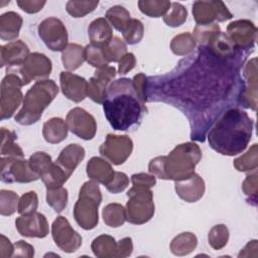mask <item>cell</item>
<instances>
[{
    "mask_svg": "<svg viewBox=\"0 0 258 258\" xmlns=\"http://www.w3.org/2000/svg\"><path fill=\"white\" fill-rule=\"evenodd\" d=\"M119 242V250H120V258L128 257L131 255L133 251V243L130 237H125L121 239Z\"/></svg>",
    "mask_w": 258,
    "mask_h": 258,
    "instance_id": "680465c9",
    "label": "cell"
},
{
    "mask_svg": "<svg viewBox=\"0 0 258 258\" xmlns=\"http://www.w3.org/2000/svg\"><path fill=\"white\" fill-rule=\"evenodd\" d=\"M202 158V150L194 142L175 146L167 156H157L148 165V170L160 179L174 181L188 178L195 173L196 165Z\"/></svg>",
    "mask_w": 258,
    "mask_h": 258,
    "instance_id": "277c9868",
    "label": "cell"
},
{
    "mask_svg": "<svg viewBox=\"0 0 258 258\" xmlns=\"http://www.w3.org/2000/svg\"><path fill=\"white\" fill-rule=\"evenodd\" d=\"M34 256V248L23 240H20L14 244V252L12 257H28Z\"/></svg>",
    "mask_w": 258,
    "mask_h": 258,
    "instance_id": "db71d44e",
    "label": "cell"
},
{
    "mask_svg": "<svg viewBox=\"0 0 258 258\" xmlns=\"http://www.w3.org/2000/svg\"><path fill=\"white\" fill-rule=\"evenodd\" d=\"M51 60L43 53H30L25 62L19 68L7 70V73H15L21 79L22 85L26 86L31 81L47 80L51 73Z\"/></svg>",
    "mask_w": 258,
    "mask_h": 258,
    "instance_id": "9c48e42d",
    "label": "cell"
},
{
    "mask_svg": "<svg viewBox=\"0 0 258 258\" xmlns=\"http://www.w3.org/2000/svg\"><path fill=\"white\" fill-rule=\"evenodd\" d=\"M59 82L62 94L69 100L80 103L88 97V82L84 78L70 72H61Z\"/></svg>",
    "mask_w": 258,
    "mask_h": 258,
    "instance_id": "ffe728a7",
    "label": "cell"
},
{
    "mask_svg": "<svg viewBox=\"0 0 258 258\" xmlns=\"http://www.w3.org/2000/svg\"><path fill=\"white\" fill-rule=\"evenodd\" d=\"M66 122L69 130L84 140H91L97 132L95 118L80 107H76L68 113Z\"/></svg>",
    "mask_w": 258,
    "mask_h": 258,
    "instance_id": "2e32d148",
    "label": "cell"
},
{
    "mask_svg": "<svg viewBox=\"0 0 258 258\" xmlns=\"http://www.w3.org/2000/svg\"><path fill=\"white\" fill-rule=\"evenodd\" d=\"M85 59L97 69L106 68L109 64L103 55L102 47L93 43H90L85 47Z\"/></svg>",
    "mask_w": 258,
    "mask_h": 258,
    "instance_id": "7dc6e473",
    "label": "cell"
},
{
    "mask_svg": "<svg viewBox=\"0 0 258 258\" xmlns=\"http://www.w3.org/2000/svg\"><path fill=\"white\" fill-rule=\"evenodd\" d=\"M118 62V73L120 75H125L135 67L136 58L132 52H127Z\"/></svg>",
    "mask_w": 258,
    "mask_h": 258,
    "instance_id": "9f6ffc18",
    "label": "cell"
},
{
    "mask_svg": "<svg viewBox=\"0 0 258 258\" xmlns=\"http://www.w3.org/2000/svg\"><path fill=\"white\" fill-rule=\"evenodd\" d=\"M101 202L102 194L97 181H86L80 189L79 199L74 208V218L81 228L92 230L98 225V208Z\"/></svg>",
    "mask_w": 258,
    "mask_h": 258,
    "instance_id": "8992f818",
    "label": "cell"
},
{
    "mask_svg": "<svg viewBox=\"0 0 258 258\" xmlns=\"http://www.w3.org/2000/svg\"><path fill=\"white\" fill-rule=\"evenodd\" d=\"M174 188L181 200L195 203L205 194V181L199 174L194 173L188 178L175 181Z\"/></svg>",
    "mask_w": 258,
    "mask_h": 258,
    "instance_id": "7402d4cb",
    "label": "cell"
},
{
    "mask_svg": "<svg viewBox=\"0 0 258 258\" xmlns=\"http://www.w3.org/2000/svg\"><path fill=\"white\" fill-rule=\"evenodd\" d=\"M138 98L145 104L147 102V77L144 74H137L132 80Z\"/></svg>",
    "mask_w": 258,
    "mask_h": 258,
    "instance_id": "816d5d0a",
    "label": "cell"
},
{
    "mask_svg": "<svg viewBox=\"0 0 258 258\" xmlns=\"http://www.w3.org/2000/svg\"><path fill=\"white\" fill-rule=\"evenodd\" d=\"M196 47V40L192 34L188 32L180 33L174 36L170 43V48L173 53L177 55H185L194 51Z\"/></svg>",
    "mask_w": 258,
    "mask_h": 258,
    "instance_id": "f35d334b",
    "label": "cell"
},
{
    "mask_svg": "<svg viewBox=\"0 0 258 258\" xmlns=\"http://www.w3.org/2000/svg\"><path fill=\"white\" fill-rule=\"evenodd\" d=\"M258 175L257 170H253L252 173L248 174L243 181L242 189L248 199V202L253 206L257 205V192H258Z\"/></svg>",
    "mask_w": 258,
    "mask_h": 258,
    "instance_id": "c3c4849f",
    "label": "cell"
},
{
    "mask_svg": "<svg viewBox=\"0 0 258 258\" xmlns=\"http://www.w3.org/2000/svg\"><path fill=\"white\" fill-rule=\"evenodd\" d=\"M38 35L52 51H62L68 45V31L62 21L56 17H48L38 25Z\"/></svg>",
    "mask_w": 258,
    "mask_h": 258,
    "instance_id": "8fae6325",
    "label": "cell"
},
{
    "mask_svg": "<svg viewBox=\"0 0 258 258\" xmlns=\"http://www.w3.org/2000/svg\"><path fill=\"white\" fill-rule=\"evenodd\" d=\"M99 4V1H68L66 5L67 12L72 15V17L79 18L84 17L87 14L94 11Z\"/></svg>",
    "mask_w": 258,
    "mask_h": 258,
    "instance_id": "b9f144b4",
    "label": "cell"
},
{
    "mask_svg": "<svg viewBox=\"0 0 258 258\" xmlns=\"http://www.w3.org/2000/svg\"><path fill=\"white\" fill-rule=\"evenodd\" d=\"M91 249L95 256L100 258H120L119 242H116L113 237L106 234L94 239L91 245Z\"/></svg>",
    "mask_w": 258,
    "mask_h": 258,
    "instance_id": "83f0119b",
    "label": "cell"
},
{
    "mask_svg": "<svg viewBox=\"0 0 258 258\" xmlns=\"http://www.w3.org/2000/svg\"><path fill=\"white\" fill-rule=\"evenodd\" d=\"M46 203L56 213L62 212L68 205V190L63 186L46 189Z\"/></svg>",
    "mask_w": 258,
    "mask_h": 258,
    "instance_id": "ab89813d",
    "label": "cell"
},
{
    "mask_svg": "<svg viewBox=\"0 0 258 258\" xmlns=\"http://www.w3.org/2000/svg\"><path fill=\"white\" fill-rule=\"evenodd\" d=\"M14 252V245L4 235H0V257H12Z\"/></svg>",
    "mask_w": 258,
    "mask_h": 258,
    "instance_id": "6f0895ef",
    "label": "cell"
},
{
    "mask_svg": "<svg viewBox=\"0 0 258 258\" xmlns=\"http://www.w3.org/2000/svg\"><path fill=\"white\" fill-rule=\"evenodd\" d=\"M40 178L47 189L62 186V184L70 178V176L55 162H52L49 169L43 173Z\"/></svg>",
    "mask_w": 258,
    "mask_h": 258,
    "instance_id": "8d00e7d4",
    "label": "cell"
},
{
    "mask_svg": "<svg viewBox=\"0 0 258 258\" xmlns=\"http://www.w3.org/2000/svg\"><path fill=\"white\" fill-rule=\"evenodd\" d=\"M229 240V230L223 225L214 226L209 232V244L215 250H220L225 247Z\"/></svg>",
    "mask_w": 258,
    "mask_h": 258,
    "instance_id": "ee69618b",
    "label": "cell"
},
{
    "mask_svg": "<svg viewBox=\"0 0 258 258\" xmlns=\"http://www.w3.org/2000/svg\"><path fill=\"white\" fill-rule=\"evenodd\" d=\"M192 15L198 25L222 22L233 17L222 1H196L192 4Z\"/></svg>",
    "mask_w": 258,
    "mask_h": 258,
    "instance_id": "5bb4252c",
    "label": "cell"
},
{
    "mask_svg": "<svg viewBox=\"0 0 258 258\" xmlns=\"http://www.w3.org/2000/svg\"><path fill=\"white\" fill-rule=\"evenodd\" d=\"M132 184L135 186H143V187H152L156 183V177L153 174H148L144 172L135 173L131 176Z\"/></svg>",
    "mask_w": 258,
    "mask_h": 258,
    "instance_id": "f5cc1de1",
    "label": "cell"
},
{
    "mask_svg": "<svg viewBox=\"0 0 258 258\" xmlns=\"http://www.w3.org/2000/svg\"><path fill=\"white\" fill-rule=\"evenodd\" d=\"M1 156H10V157H18L24 158V153L20 146L15 143V139L17 135L15 132L10 131L4 127L1 128Z\"/></svg>",
    "mask_w": 258,
    "mask_h": 258,
    "instance_id": "4dcf8cb0",
    "label": "cell"
},
{
    "mask_svg": "<svg viewBox=\"0 0 258 258\" xmlns=\"http://www.w3.org/2000/svg\"><path fill=\"white\" fill-rule=\"evenodd\" d=\"M22 82L15 73H7L1 82V100H0V118L9 119L13 116L16 109L22 102L21 92Z\"/></svg>",
    "mask_w": 258,
    "mask_h": 258,
    "instance_id": "ba28073f",
    "label": "cell"
},
{
    "mask_svg": "<svg viewBox=\"0 0 258 258\" xmlns=\"http://www.w3.org/2000/svg\"><path fill=\"white\" fill-rule=\"evenodd\" d=\"M116 76L114 67H106L97 69L94 76L88 82V97L98 104H103L107 97L110 84Z\"/></svg>",
    "mask_w": 258,
    "mask_h": 258,
    "instance_id": "e0dca14e",
    "label": "cell"
},
{
    "mask_svg": "<svg viewBox=\"0 0 258 258\" xmlns=\"http://www.w3.org/2000/svg\"><path fill=\"white\" fill-rule=\"evenodd\" d=\"M88 33L91 43L98 46L106 45L113 38L112 27L104 17L92 21L88 28Z\"/></svg>",
    "mask_w": 258,
    "mask_h": 258,
    "instance_id": "d4e9b609",
    "label": "cell"
},
{
    "mask_svg": "<svg viewBox=\"0 0 258 258\" xmlns=\"http://www.w3.org/2000/svg\"><path fill=\"white\" fill-rule=\"evenodd\" d=\"M102 217L107 226L112 228L120 227L126 221L125 208L117 203L109 204L103 209Z\"/></svg>",
    "mask_w": 258,
    "mask_h": 258,
    "instance_id": "1f68e13d",
    "label": "cell"
},
{
    "mask_svg": "<svg viewBox=\"0 0 258 258\" xmlns=\"http://www.w3.org/2000/svg\"><path fill=\"white\" fill-rule=\"evenodd\" d=\"M61 60L63 67L68 71H75L79 69L85 59V47L77 43H69L62 50Z\"/></svg>",
    "mask_w": 258,
    "mask_h": 258,
    "instance_id": "f1b7e54d",
    "label": "cell"
},
{
    "mask_svg": "<svg viewBox=\"0 0 258 258\" xmlns=\"http://www.w3.org/2000/svg\"><path fill=\"white\" fill-rule=\"evenodd\" d=\"M38 207V198L35 191L25 192L18 202L17 212L20 215H27L36 212Z\"/></svg>",
    "mask_w": 258,
    "mask_h": 258,
    "instance_id": "681fc988",
    "label": "cell"
},
{
    "mask_svg": "<svg viewBox=\"0 0 258 258\" xmlns=\"http://www.w3.org/2000/svg\"><path fill=\"white\" fill-rule=\"evenodd\" d=\"M58 93V88L52 80L35 82L27 91L22 102V108L15 116V121L20 125H31L37 122L42 112L53 101Z\"/></svg>",
    "mask_w": 258,
    "mask_h": 258,
    "instance_id": "5b68a950",
    "label": "cell"
},
{
    "mask_svg": "<svg viewBox=\"0 0 258 258\" xmlns=\"http://www.w3.org/2000/svg\"><path fill=\"white\" fill-rule=\"evenodd\" d=\"M171 2L166 0H141L138 7L142 13L149 17L164 16L170 8Z\"/></svg>",
    "mask_w": 258,
    "mask_h": 258,
    "instance_id": "e575fe53",
    "label": "cell"
},
{
    "mask_svg": "<svg viewBox=\"0 0 258 258\" xmlns=\"http://www.w3.org/2000/svg\"><path fill=\"white\" fill-rule=\"evenodd\" d=\"M68 130L69 128L64 120L58 117H53L43 124L42 135L46 142L55 144L67 138Z\"/></svg>",
    "mask_w": 258,
    "mask_h": 258,
    "instance_id": "4316f807",
    "label": "cell"
},
{
    "mask_svg": "<svg viewBox=\"0 0 258 258\" xmlns=\"http://www.w3.org/2000/svg\"><path fill=\"white\" fill-rule=\"evenodd\" d=\"M245 55L222 58L208 46L180 60L162 77L147 78V101H162L179 108L188 118L190 137L204 141L207 130L221 112L239 103L244 88L239 72Z\"/></svg>",
    "mask_w": 258,
    "mask_h": 258,
    "instance_id": "6da1fadb",
    "label": "cell"
},
{
    "mask_svg": "<svg viewBox=\"0 0 258 258\" xmlns=\"http://www.w3.org/2000/svg\"><path fill=\"white\" fill-rule=\"evenodd\" d=\"M18 195L12 190H0V213L2 216H11L18 209Z\"/></svg>",
    "mask_w": 258,
    "mask_h": 258,
    "instance_id": "7bdbcfd3",
    "label": "cell"
},
{
    "mask_svg": "<svg viewBox=\"0 0 258 258\" xmlns=\"http://www.w3.org/2000/svg\"><path fill=\"white\" fill-rule=\"evenodd\" d=\"M51 235L55 245L66 253L77 251L82 245L81 235L73 229L68 219L58 216L51 225Z\"/></svg>",
    "mask_w": 258,
    "mask_h": 258,
    "instance_id": "4fadbf2b",
    "label": "cell"
},
{
    "mask_svg": "<svg viewBox=\"0 0 258 258\" xmlns=\"http://www.w3.org/2000/svg\"><path fill=\"white\" fill-rule=\"evenodd\" d=\"M220 32L221 29L217 23L197 25L194 30L192 36L196 42L199 43V45L208 46Z\"/></svg>",
    "mask_w": 258,
    "mask_h": 258,
    "instance_id": "74e56055",
    "label": "cell"
},
{
    "mask_svg": "<svg viewBox=\"0 0 258 258\" xmlns=\"http://www.w3.org/2000/svg\"><path fill=\"white\" fill-rule=\"evenodd\" d=\"M133 150V141L127 135L108 134L99 151L102 156L115 165L124 163Z\"/></svg>",
    "mask_w": 258,
    "mask_h": 258,
    "instance_id": "7c38bea8",
    "label": "cell"
},
{
    "mask_svg": "<svg viewBox=\"0 0 258 258\" xmlns=\"http://www.w3.org/2000/svg\"><path fill=\"white\" fill-rule=\"evenodd\" d=\"M103 110L113 129L126 131L140 124L146 107L138 98L132 80L122 78L110 84Z\"/></svg>",
    "mask_w": 258,
    "mask_h": 258,
    "instance_id": "7a4b0ae2",
    "label": "cell"
},
{
    "mask_svg": "<svg viewBox=\"0 0 258 258\" xmlns=\"http://www.w3.org/2000/svg\"><path fill=\"white\" fill-rule=\"evenodd\" d=\"M22 26L21 16L13 11L5 12L0 16V38L14 40L18 37Z\"/></svg>",
    "mask_w": 258,
    "mask_h": 258,
    "instance_id": "484cf974",
    "label": "cell"
},
{
    "mask_svg": "<svg viewBox=\"0 0 258 258\" xmlns=\"http://www.w3.org/2000/svg\"><path fill=\"white\" fill-rule=\"evenodd\" d=\"M29 165L31 169L40 177L45 173L52 164L51 156L43 151H38L33 153L29 157Z\"/></svg>",
    "mask_w": 258,
    "mask_h": 258,
    "instance_id": "f6af8a7d",
    "label": "cell"
},
{
    "mask_svg": "<svg viewBox=\"0 0 258 258\" xmlns=\"http://www.w3.org/2000/svg\"><path fill=\"white\" fill-rule=\"evenodd\" d=\"M226 34L239 50L248 53L250 49L254 48L257 28L252 21L241 19L231 22L227 27Z\"/></svg>",
    "mask_w": 258,
    "mask_h": 258,
    "instance_id": "9a60e30c",
    "label": "cell"
},
{
    "mask_svg": "<svg viewBox=\"0 0 258 258\" xmlns=\"http://www.w3.org/2000/svg\"><path fill=\"white\" fill-rule=\"evenodd\" d=\"M1 180L5 183L31 182L39 176L31 169L29 161L24 158L2 156L1 157Z\"/></svg>",
    "mask_w": 258,
    "mask_h": 258,
    "instance_id": "30bf717a",
    "label": "cell"
},
{
    "mask_svg": "<svg viewBox=\"0 0 258 258\" xmlns=\"http://www.w3.org/2000/svg\"><path fill=\"white\" fill-rule=\"evenodd\" d=\"M234 166L238 171H252L258 166V146L254 143L243 155L234 160Z\"/></svg>",
    "mask_w": 258,
    "mask_h": 258,
    "instance_id": "d590c367",
    "label": "cell"
},
{
    "mask_svg": "<svg viewBox=\"0 0 258 258\" xmlns=\"http://www.w3.org/2000/svg\"><path fill=\"white\" fill-rule=\"evenodd\" d=\"M253 120L239 108H230L215 121L208 134L210 146L223 155L233 156L243 152L248 146Z\"/></svg>",
    "mask_w": 258,
    "mask_h": 258,
    "instance_id": "3957f363",
    "label": "cell"
},
{
    "mask_svg": "<svg viewBox=\"0 0 258 258\" xmlns=\"http://www.w3.org/2000/svg\"><path fill=\"white\" fill-rule=\"evenodd\" d=\"M129 184V178L124 172L115 171L112 179L105 185L112 194H119L123 191Z\"/></svg>",
    "mask_w": 258,
    "mask_h": 258,
    "instance_id": "f907efd6",
    "label": "cell"
},
{
    "mask_svg": "<svg viewBox=\"0 0 258 258\" xmlns=\"http://www.w3.org/2000/svg\"><path fill=\"white\" fill-rule=\"evenodd\" d=\"M244 88L239 98V103L245 108L256 110L257 106V59H250L244 68Z\"/></svg>",
    "mask_w": 258,
    "mask_h": 258,
    "instance_id": "d6986e66",
    "label": "cell"
},
{
    "mask_svg": "<svg viewBox=\"0 0 258 258\" xmlns=\"http://www.w3.org/2000/svg\"><path fill=\"white\" fill-rule=\"evenodd\" d=\"M15 226L20 235L28 238H44L48 234V223L41 213L21 215L15 220Z\"/></svg>",
    "mask_w": 258,
    "mask_h": 258,
    "instance_id": "ac0fdd59",
    "label": "cell"
},
{
    "mask_svg": "<svg viewBox=\"0 0 258 258\" xmlns=\"http://www.w3.org/2000/svg\"><path fill=\"white\" fill-rule=\"evenodd\" d=\"M198 245V239L190 232H183L174 237L170 243V250L176 256H184L192 252Z\"/></svg>",
    "mask_w": 258,
    "mask_h": 258,
    "instance_id": "f546056e",
    "label": "cell"
},
{
    "mask_svg": "<svg viewBox=\"0 0 258 258\" xmlns=\"http://www.w3.org/2000/svg\"><path fill=\"white\" fill-rule=\"evenodd\" d=\"M123 37L125 41L129 44H136L138 43L144 34V26L143 23L139 19L131 18L129 24L124 29Z\"/></svg>",
    "mask_w": 258,
    "mask_h": 258,
    "instance_id": "bcb514c9",
    "label": "cell"
},
{
    "mask_svg": "<svg viewBox=\"0 0 258 258\" xmlns=\"http://www.w3.org/2000/svg\"><path fill=\"white\" fill-rule=\"evenodd\" d=\"M115 171L111 164L101 158L94 156L87 163V174L88 176L97 182L106 185L113 177Z\"/></svg>",
    "mask_w": 258,
    "mask_h": 258,
    "instance_id": "cb8c5ba5",
    "label": "cell"
},
{
    "mask_svg": "<svg viewBox=\"0 0 258 258\" xmlns=\"http://www.w3.org/2000/svg\"><path fill=\"white\" fill-rule=\"evenodd\" d=\"M101 47L103 55L108 63L111 61H119L127 53L125 42L118 36H113L106 45Z\"/></svg>",
    "mask_w": 258,
    "mask_h": 258,
    "instance_id": "d6a6232c",
    "label": "cell"
},
{
    "mask_svg": "<svg viewBox=\"0 0 258 258\" xmlns=\"http://www.w3.org/2000/svg\"><path fill=\"white\" fill-rule=\"evenodd\" d=\"M46 4V1L40 0H18L17 5L23 11L27 13H36L40 11L43 6Z\"/></svg>",
    "mask_w": 258,
    "mask_h": 258,
    "instance_id": "11a10c76",
    "label": "cell"
},
{
    "mask_svg": "<svg viewBox=\"0 0 258 258\" xmlns=\"http://www.w3.org/2000/svg\"><path fill=\"white\" fill-rule=\"evenodd\" d=\"M106 19L115 27L117 30L123 32L129 24L131 17L129 11L120 5L112 6L106 12Z\"/></svg>",
    "mask_w": 258,
    "mask_h": 258,
    "instance_id": "836d02e7",
    "label": "cell"
},
{
    "mask_svg": "<svg viewBox=\"0 0 258 258\" xmlns=\"http://www.w3.org/2000/svg\"><path fill=\"white\" fill-rule=\"evenodd\" d=\"M128 202L125 207L126 221L134 225L148 222L154 215L153 194L148 187L133 185L127 192Z\"/></svg>",
    "mask_w": 258,
    "mask_h": 258,
    "instance_id": "52a82bcc",
    "label": "cell"
},
{
    "mask_svg": "<svg viewBox=\"0 0 258 258\" xmlns=\"http://www.w3.org/2000/svg\"><path fill=\"white\" fill-rule=\"evenodd\" d=\"M85 149L79 144L73 143L66 146L54 161L69 176L72 175L77 166L85 157Z\"/></svg>",
    "mask_w": 258,
    "mask_h": 258,
    "instance_id": "603a6c76",
    "label": "cell"
},
{
    "mask_svg": "<svg viewBox=\"0 0 258 258\" xmlns=\"http://www.w3.org/2000/svg\"><path fill=\"white\" fill-rule=\"evenodd\" d=\"M29 48L22 40H14L0 47L1 67L15 69L22 66L29 56Z\"/></svg>",
    "mask_w": 258,
    "mask_h": 258,
    "instance_id": "44dd1931",
    "label": "cell"
},
{
    "mask_svg": "<svg viewBox=\"0 0 258 258\" xmlns=\"http://www.w3.org/2000/svg\"><path fill=\"white\" fill-rule=\"evenodd\" d=\"M187 17V11L183 5L177 2H172L170 8L163 16V21L166 25L177 27L183 24Z\"/></svg>",
    "mask_w": 258,
    "mask_h": 258,
    "instance_id": "60d3db41",
    "label": "cell"
}]
</instances>
